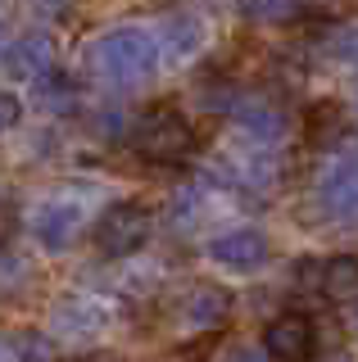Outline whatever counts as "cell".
<instances>
[{
  "instance_id": "obj_1",
  "label": "cell",
  "mask_w": 358,
  "mask_h": 362,
  "mask_svg": "<svg viewBox=\"0 0 358 362\" xmlns=\"http://www.w3.org/2000/svg\"><path fill=\"white\" fill-rule=\"evenodd\" d=\"M159 64H163L159 32L145 28V23L105 28L86 45V73L105 90H114V95H127V90H141L145 82H154Z\"/></svg>"
},
{
  "instance_id": "obj_2",
  "label": "cell",
  "mask_w": 358,
  "mask_h": 362,
  "mask_svg": "<svg viewBox=\"0 0 358 362\" xmlns=\"http://www.w3.org/2000/svg\"><path fill=\"white\" fill-rule=\"evenodd\" d=\"M313 209L327 226L358 231V141H335L313 177Z\"/></svg>"
},
{
  "instance_id": "obj_3",
  "label": "cell",
  "mask_w": 358,
  "mask_h": 362,
  "mask_svg": "<svg viewBox=\"0 0 358 362\" xmlns=\"http://www.w3.org/2000/svg\"><path fill=\"white\" fill-rule=\"evenodd\" d=\"M127 145L150 163H186L195 154V132L173 105H159V109H145L132 122Z\"/></svg>"
},
{
  "instance_id": "obj_4",
  "label": "cell",
  "mask_w": 358,
  "mask_h": 362,
  "mask_svg": "<svg viewBox=\"0 0 358 362\" xmlns=\"http://www.w3.org/2000/svg\"><path fill=\"white\" fill-rule=\"evenodd\" d=\"M150 231H154V213L145 209V204H137V199H118L96 218L91 240H96V249L105 258H132L145 240H150Z\"/></svg>"
},
{
  "instance_id": "obj_5",
  "label": "cell",
  "mask_w": 358,
  "mask_h": 362,
  "mask_svg": "<svg viewBox=\"0 0 358 362\" xmlns=\"http://www.w3.org/2000/svg\"><path fill=\"white\" fill-rule=\"evenodd\" d=\"M204 258L218 272H231V276H254V272L267 267L272 258V245L259 226H231V231H218L214 240L204 245Z\"/></svg>"
},
{
  "instance_id": "obj_6",
  "label": "cell",
  "mask_w": 358,
  "mask_h": 362,
  "mask_svg": "<svg viewBox=\"0 0 358 362\" xmlns=\"http://www.w3.org/2000/svg\"><path fill=\"white\" fill-rule=\"evenodd\" d=\"M82 222H86L82 204H77V199H64V195L37 199V204H32V213H28V226H32V235H37V245L50 249V254L69 249L77 235H82Z\"/></svg>"
},
{
  "instance_id": "obj_7",
  "label": "cell",
  "mask_w": 358,
  "mask_h": 362,
  "mask_svg": "<svg viewBox=\"0 0 358 362\" xmlns=\"http://www.w3.org/2000/svg\"><path fill=\"white\" fill-rule=\"evenodd\" d=\"M159 45H163V59H173V64H186V59H195L200 50L209 45V23L200 9L191 5H177V9H168V14L159 18Z\"/></svg>"
},
{
  "instance_id": "obj_8",
  "label": "cell",
  "mask_w": 358,
  "mask_h": 362,
  "mask_svg": "<svg viewBox=\"0 0 358 362\" xmlns=\"http://www.w3.org/2000/svg\"><path fill=\"white\" fill-rule=\"evenodd\" d=\"M227 118L236 122V132L245 141H259V145H277L286 136V113L272 105L259 90H245V95H231Z\"/></svg>"
},
{
  "instance_id": "obj_9",
  "label": "cell",
  "mask_w": 358,
  "mask_h": 362,
  "mask_svg": "<svg viewBox=\"0 0 358 362\" xmlns=\"http://www.w3.org/2000/svg\"><path fill=\"white\" fill-rule=\"evenodd\" d=\"M231 317V290L214 286V281H195L191 290L177 299V322L186 331H222Z\"/></svg>"
},
{
  "instance_id": "obj_10",
  "label": "cell",
  "mask_w": 358,
  "mask_h": 362,
  "mask_svg": "<svg viewBox=\"0 0 358 362\" xmlns=\"http://www.w3.org/2000/svg\"><path fill=\"white\" fill-rule=\"evenodd\" d=\"M5 68L14 82H46V77L54 73V41L46 37V32H23L18 41L5 45Z\"/></svg>"
},
{
  "instance_id": "obj_11",
  "label": "cell",
  "mask_w": 358,
  "mask_h": 362,
  "mask_svg": "<svg viewBox=\"0 0 358 362\" xmlns=\"http://www.w3.org/2000/svg\"><path fill=\"white\" fill-rule=\"evenodd\" d=\"M313 344H318V331H313L308 313H282L277 322H267V331H263V354L282 358V362L308 358Z\"/></svg>"
},
{
  "instance_id": "obj_12",
  "label": "cell",
  "mask_w": 358,
  "mask_h": 362,
  "mask_svg": "<svg viewBox=\"0 0 358 362\" xmlns=\"http://www.w3.org/2000/svg\"><path fill=\"white\" fill-rule=\"evenodd\" d=\"M109 326V308L91 294H82V299L64 303L59 308V331H73V335H100Z\"/></svg>"
},
{
  "instance_id": "obj_13",
  "label": "cell",
  "mask_w": 358,
  "mask_h": 362,
  "mask_svg": "<svg viewBox=\"0 0 358 362\" xmlns=\"http://www.w3.org/2000/svg\"><path fill=\"white\" fill-rule=\"evenodd\" d=\"M54 339L41 331H0V362L9 358H50Z\"/></svg>"
},
{
  "instance_id": "obj_14",
  "label": "cell",
  "mask_w": 358,
  "mask_h": 362,
  "mask_svg": "<svg viewBox=\"0 0 358 362\" xmlns=\"http://www.w3.org/2000/svg\"><path fill=\"white\" fill-rule=\"evenodd\" d=\"M318 286L327 299H350V294H358V258H331V263H322Z\"/></svg>"
},
{
  "instance_id": "obj_15",
  "label": "cell",
  "mask_w": 358,
  "mask_h": 362,
  "mask_svg": "<svg viewBox=\"0 0 358 362\" xmlns=\"http://www.w3.org/2000/svg\"><path fill=\"white\" fill-rule=\"evenodd\" d=\"M308 141L331 150L335 141H345V127H340V109L335 105H313V118H308Z\"/></svg>"
},
{
  "instance_id": "obj_16",
  "label": "cell",
  "mask_w": 358,
  "mask_h": 362,
  "mask_svg": "<svg viewBox=\"0 0 358 362\" xmlns=\"http://www.w3.org/2000/svg\"><path fill=\"white\" fill-rule=\"evenodd\" d=\"M254 14L263 23H295L304 14V0H254Z\"/></svg>"
},
{
  "instance_id": "obj_17",
  "label": "cell",
  "mask_w": 358,
  "mask_h": 362,
  "mask_svg": "<svg viewBox=\"0 0 358 362\" xmlns=\"http://www.w3.org/2000/svg\"><path fill=\"white\" fill-rule=\"evenodd\" d=\"M327 45H331V54H335V59L358 64V23H345V28H335Z\"/></svg>"
},
{
  "instance_id": "obj_18",
  "label": "cell",
  "mask_w": 358,
  "mask_h": 362,
  "mask_svg": "<svg viewBox=\"0 0 358 362\" xmlns=\"http://www.w3.org/2000/svg\"><path fill=\"white\" fill-rule=\"evenodd\" d=\"M23 122V95L18 90H0V136L14 132Z\"/></svg>"
},
{
  "instance_id": "obj_19",
  "label": "cell",
  "mask_w": 358,
  "mask_h": 362,
  "mask_svg": "<svg viewBox=\"0 0 358 362\" xmlns=\"http://www.w3.org/2000/svg\"><path fill=\"white\" fill-rule=\"evenodd\" d=\"M37 5H41V9H50V14H59V9L69 5V0H37Z\"/></svg>"
},
{
  "instance_id": "obj_20",
  "label": "cell",
  "mask_w": 358,
  "mask_h": 362,
  "mask_svg": "<svg viewBox=\"0 0 358 362\" xmlns=\"http://www.w3.org/2000/svg\"><path fill=\"white\" fill-rule=\"evenodd\" d=\"M5 45H9V28H5V18H0V54H5Z\"/></svg>"
},
{
  "instance_id": "obj_21",
  "label": "cell",
  "mask_w": 358,
  "mask_h": 362,
  "mask_svg": "<svg viewBox=\"0 0 358 362\" xmlns=\"http://www.w3.org/2000/svg\"><path fill=\"white\" fill-rule=\"evenodd\" d=\"M354 331H358V303H354Z\"/></svg>"
},
{
  "instance_id": "obj_22",
  "label": "cell",
  "mask_w": 358,
  "mask_h": 362,
  "mask_svg": "<svg viewBox=\"0 0 358 362\" xmlns=\"http://www.w3.org/2000/svg\"><path fill=\"white\" fill-rule=\"evenodd\" d=\"M354 113H358V86H354Z\"/></svg>"
}]
</instances>
